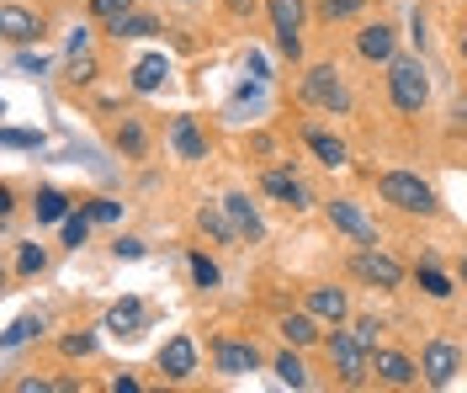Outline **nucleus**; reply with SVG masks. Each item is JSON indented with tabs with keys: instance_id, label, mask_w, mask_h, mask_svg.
I'll return each instance as SVG.
<instances>
[{
	"instance_id": "nucleus-15",
	"label": "nucleus",
	"mask_w": 467,
	"mask_h": 393,
	"mask_svg": "<svg viewBox=\"0 0 467 393\" xmlns=\"http://www.w3.org/2000/svg\"><path fill=\"white\" fill-rule=\"evenodd\" d=\"M356 54L367 64H388L393 59V27L388 22H367V27L356 32Z\"/></svg>"
},
{
	"instance_id": "nucleus-38",
	"label": "nucleus",
	"mask_w": 467,
	"mask_h": 393,
	"mask_svg": "<svg viewBox=\"0 0 467 393\" xmlns=\"http://www.w3.org/2000/svg\"><path fill=\"white\" fill-rule=\"evenodd\" d=\"M112 250L122 255V261H139V255H144V244H139V240H117Z\"/></svg>"
},
{
	"instance_id": "nucleus-20",
	"label": "nucleus",
	"mask_w": 467,
	"mask_h": 393,
	"mask_svg": "<svg viewBox=\"0 0 467 393\" xmlns=\"http://www.w3.org/2000/svg\"><path fill=\"white\" fill-rule=\"evenodd\" d=\"M197 223H202V234H213L218 244L239 240V229H234V218H229V202H213V208H202V212H197Z\"/></svg>"
},
{
	"instance_id": "nucleus-10",
	"label": "nucleus",
	"mask_w": 467,
	"mask_h": 393,
	"mask_svg": "<svg viewBox=\"0 0 467 393\" xmlns=\"http://www.w3.org/2000/svg\"><path fill=\"white\" fill-rule=\"evenodd\" d=\"M160 372H165L171 383H186V377L197 372V346H192V335H171V340L160 346Z\"/></svg>"
},
{
	"instance_id": "nucleus-12",
	"label": "nucleus",
	"mask_w": 467,
	"mask_h": 393,
	"mask_svg": "<svg viewBox=\"0 0 467 393\" xmlns=\"http://www.w3.org/2000/svg\"><path fill=\"white\" fill-rule=\"evenodd\" d=\"M372 372H378V383H388V388H414L425 372L409 362V357H399V351H372Z\"/></svg>"
},
{
	"instance_id": "nucleus-22",
	"label": "nucleus",
	"mask_w": 467,
	"mask_h": 393,
	"mask_svg": "<svg viewBox=\"0 0 467 393\" xmlns=\"http://www.w3.org/2000/svg\"><path fill=\"white\" fill-rule=\"evenodd\" d=\"M276 330H282L287 346H314V340H319V319H314V314H287Z\"/></svg>"
},
{
	"instance_id": "nucleus-21",
	"label": "nucleus",
	"mask_w": 467,
	"mask_h": 393,
	"mask_svg": "<svg viewBox=\"0 0 467 393\" xmlns=\"http://www.w3.org/2000/svg\"><path fill=\"white\" fill-rule=\"evenodd\" d=\"M165 75H171V59L165 54H149V59H139V69H133V91H160L165 86Z\"/></svg>"
},
{
	"instance_id": "nucleus-39",
	"label": "nucleus",
	"mask_w": 467,
	"mask_h": 393,
	"mask_svg": "<svg viewBox=\"0 0 467 393\" xmlns=\"http://www.w3.org/2000/svg\"><path fill=\"white\" fill-rule=\"evenodd\" d=\"M457 48H462V64H467V27H462V37H457Z\"/></svg>"
},
{
	"instance_id": "nucleus-8",
	"label": "nucleus",
	"mask_w": 467,
	"mask_h": 393,
	"mask_svg": "<svg viewBox=\"0 0 467 393\" xmlns=\"http://www.w3.org/2000/svg\"><path fill=\"white\" fill-rule=\"evenodd\" d=\"M420 372H425V383H431V388H446V383L462 372V351H457L451 340H431V346H425V357H420Z\"/></svg>"
},
{
	"instance_id": "nucleus-13",
	"label": "nucleus",
	"mask_w": 467,
	"mask_h": 393,
	"mask_svg": "<svg viewBox=\"0 0 467 393\" xmlns=\"http://www.w3.org/2000/svg\"><path fill=\"white\" fill-rule=\"evenodd\" d=\"M261 186H265V197H276V202H282V208H308V191H303V181H297V176H292L287 165H271V171H265L261 176Z\"/></svg>"
},
{
	"instance_id": "nucleus-37",
	"label": "nucleus",
	"mask_w": 467,
	"mask_h": 393,
	"mask_svg": "<svg viewBox=\"0 0 467 393\" xmlns=\"http://www.w3.org/2000/svg\"><path fill=\"white\" fill-rule=\"evenodd\" d=\"M356 335H361V340H367V346L378 351V335H382V325L372 319V314H367V319H356Z\"/></svg>"
},
{
	"instance_id": "nucleus-24",
	"label": "nucleus",
	"mask_w": 467,
	"mask_h": 393,
	"mask_svg": "<svg viewBox=\"0 0 467 393\" xmlns=\"http://www.w3.org/2000/svg\"><path fill=\"white\" fill-rule=\"evenodd\" d=\"M117 150L133 154V160H139V154L149 150V133H144V122H139V118H128L122 128H117Z\"/></svg>"
},
{
	"instance_id": "nucleus-2",
	"label": "nucleus",
	"mask_w": 467,
	"mask_h": 393,
	"mask_svg": "<svg viewBox=\"0 0 467 393\" xmlns=\"http://www.w3.org/2000/svg\"><path fill=\"white\" fill-rule=\"evenodd\" d=\"M388 101L414 118V112H425V101H431V75H425V64L420 59H388Z\"/></svg>"
},
{
	"instance_id": "nucleus-5",
	"label": "nucleus",
	"mask_w": 467,
	"mask_h": 393,
	"mask_svg": "<svg viewBox=\"0 0 467 393\" xmlns=\"http://www.w3.org/2000/svg\"><path fill=\"white\" fill-rule=\"evenodd\" d=\"M350 272L361 276V282H372V287H382V293L404 287V266H399L393 255H382L378 244H361V250L350 255Z\"/></svg>"
},
{
	"instance_id": "nucleus-16",
	"label": "nucleus",
	"mask_w": 467,
	"mask_h": 393,
	"mask_svg": "<svg viewBox=\"0 0 467 393\" xmlns=\"http://www.w3.org/2000/svg\"><path fill=\"white\" fill-rule=\"evenodd\" d=\"M303 144H308V150L319 154V165H329V171H340V165L350 160L346 139H335L329 128H303Z\"/></svg>"
},
{
	"instance_id": "nucleus-40",
	"label": "nucleus",
	"mask_w": 467,
	"mask_h": 393,
	"mask_svg": "<svg viewBox=\"0 0 467 393\" xmlns=\"http://www.w3.org/2000/svg\"><path fill=\"white\" fill-rule=\"evenodd\" d=\"M462 282H467V255H462Z\"/></svg>"
},
{
	"instance_id": "nucleus-36",
	"label": "nucleus",
	"mask_w": 467,
	"mask_h": 393,
	"mask_svg": "<svg viewBox=\"0 0 467 393\" xmlns=\"http://www.w3.org/2000/svg\"><path fill=\"white\" fill-rule=\"evenodd\" d=\"M90 346H96V335H69L64 340V357H90Z\"/></svg>"
},
{
	"instance_id": "nucleus-7",
	"label": "nucleus",
	"mask_w": 467,
	"mask_h": 393,
	"mask_svg": "<svg viewBox=\"0 0 467 393\" xmlns=\"http://www.w3.org/2000/svg\"><path fill=\"white\" fill-rule=\"evenodd\" d=\"M213 367H218L223 377H244V372L261 367V351H255L250 340H229V335H218V340H213Z\"/></svg>"
},
{
	"instance_id": "nucleus-19",
	"label": "nucleus",
	"mask_w": 467,
	"mask_h": 393,
	"mask_svg": "<svg viewBox=\"0 0 467 393\" xmlns=\"http://www.w3.org/2000/svg\"><path fill=\"white\" fill-rule=\"evenodd\" d=\"M223 202H229V218H234V229H239V240H261L265 229H261V212L250 208V197L234 191V197H223Z\"/></svg>"
},
{
	"instance_id": "nucleus-32",
	"label": "nucleus",
	"mask_w": 467,
	"mask_h": 393,
	"mask_svg": "<svg viewBox=\"0 0 467 393\" xmlns=\"http://www.w3.org/2000/svg\"><path fill=\"white\" fill-rule=\"evenodd\" d=\"M0 144H5V150H43V133H27V128H5V133H0Z\"/></svg>"
},
{
	"instance_id": "nucleus-35",
	"label": "nucleus",
	"mask_w": 467,
	"mask_h": 393,
	"mask_svg": "<svg viewBox=\"0 0 467 393\" xmlns=\"http://www.w3.org/2000/svg\"><path fill=\"white\" fill-rule=\"evenodd\" d=\"M86 212L96 218V223H117V218H122V202H107V197H96V202H86Z\"/></svg>"
},
{
	"instance_id": "nucleus-3",
	"label": "nucleus",
	"mask_w": 467,
	"mask_h": 393,
	"mask_svg": "<svg viewBox=\"0 0 467 393\" xmlns=\"http://www.w3.org/2000/svg\"><path fill=\"white\" fill-rule=\"evenodd\" d=\"M324 351H329V367H335V377H340L346 388H361V383H367V372H372V346L356 330H340V325H335V335L324 340Z\"/></svg>"
},
{
	"instance_id": "nucleus-14",
	"label": "nucleus",
	"mask_w": 467,
	"mask_h": 393,
	"mask_svg": "<svg viewBox=\"0 0 467 393\" xmlns=\"http://www.w3.org/2000/svg\"><path fill=\"white\" fill-rule=\"evenodd\" d=\"M308 314L324 319V325H346V314H350L346 287H308Z\"/></svg>"
},
{
	"instance_id": "nucleus-28",
	"label": "nucleus",
	"mask_w": 467,
	"mask_h": 393,
	"mask_svg": "<svg viewBox=\"0 0 467 393\" xmlns=\"http://www.w3.org/2000/svg\"><path fill=\"white\" fill-rule=\"evenodd\" d=\"M276 377H282L287 388H308V367L297 362L292 351H282V357H276Z\"/></svg>"
},
{
	"instance_id": "nucleus-17",
	"label": "nucleus",
	"mask_w": 467,
	"mask_h": 393,
	"mask_svg": "<svg viewBox=\"0 0 467 393\" xmlns=\"http://www.w3.org/2000/svg\"><path fill=\"white\" fill-rule=\"evenodd\" d=\"M171 144L181 160H207V139L197 128V118H171Z\"/></svg>"
},
{
	"instance_id": "nucleus-6",
	"label": "nucleus",
	"mask_w": 467,
	"mask_h": 393,
	"mask_svg": "<svg viewBox=\"0 0 467 393\" xmlns=\"http://www.w3.org/2000/svg\"><path fill=\"white\" fill-rule=\"evenodd\" d=\"M265 11H271V32H276V48L287 54V59H297L303 54V16H308V5L303 0H265Z\"/></svg>"
},
{
	"instance_id": "nucleus-27",
	"label": "nucleus",
	"mask_w": 467,
	"mask_h": 393,
	"mask_svg": "<svg viewBox=\"0 0 467 393\" xmlns=\"http://www.w3.org/2000/svg\"><path fill=\"white\" fill-rule=\"evenodd\" d=\"M90 16L107 22V27H117L122 16H133V0H90Z\"/></svg>"
},
{
	"instance_id": "nucleus-11",
	"label": "nucleus",
	"mask_w": 467,
	"mask_h": 393,
	"mask_svg": "<svg viewBox=\"0 0 467 393\" xmlns=\"http://www.w3.org/2000/svg\"><path fill=\"white\" fill-rule=\"evenodd\" d=\"M324 212H329V223H335L340 234H350L356 244H378V229L367 223V212L356 208V202H346V197H335V202H329Z\"/></svg>"
},
{
	"instance_id": "nucleus-34",
	"label": "nucleus",
	"mask_w": 467,
	"mask_h": 393,
	"mask_svg": "<svg viewBox=\"0 0 467 393\" xmlns=\"http://www.w3.org/2000/svg\"><path fill=\"white\" fill-rule=\"evenodd\" d=\"M192 276H197V287H218V261H207L202 250H192Z\"/></svg>"
},
{
	"instance_id": "nucleus-4",
	"label": "nucleus",
	"mask_w": 467,
	"mask_h": 393,
	"mask_svg": "<svg viewBox=\"0 0 467 393\" xmlns=\"http://www.w3.org/2000/svg\"><path fill=\"white\" fill-rule=\"evenodd\" d=\"M303 101H314V107H324V112L346 118L350 91H346V80H340V69H335V64H314V69L303 75Z\"/></svg>"
},
{
	"instance_id": "nucleus-29",
	"label": "nucleus",
	"mask_w": 467,
	"mask_h": 393,
	"mask_svg": "<svg viewBox=\"0 0 467 393\" xmlns=\"http://www.w3.org/2000/svg\"><path fill=\"white\" fill-rule=\"evenodd\" d=\"M43 266H48V250H43V244H22V250H16V272L22 276H37Z\"/></svg>"
},
{
	"instance_id": "nucleus-25",
	"label": "nucleus",
	"mask_w": 467,
	"mask_h": 393,
	"mask_svg": "<svg viewBox=\"0 0 467 393\" xmlns=\"http://www.w3.org/2000/svg\"><path fill=\"white\" fill-rule=\"evenodd\" d=\"M414 282H420V293H431V298H451V282L425 261V266H414Z\"/></svg>"
},
{
	"instance_id": "nucleus-1",
	"label": "nucleus",
	"mask_w": 467,
	"mask_h": 393,
	"mask_svg": "<svg viewBox=\"0 0 467 393\" xmlns=\"http://www.w3.org/2000/svg\"><path fill=\"white\" fill-rule=\"evenodd\" d=\"M378 197L388 202V208L420 212V218H436V212H441L431 181H420L414 171H382V176H378Z\"/></svg>"
},
{
	"instance_id": "nucleus-9",
	"label": "nucleus",
	"mask_w": 467,
	"mask_h": 393,
	"mask_svg": "<svg viewBox=\"0 0 467 393\" xmlns=\"http://www.w3.org/2000/svg\"><path fill=\"white\" fill-rule=\"evenodd\" d=\"M0 37H5L11 48L37 43V37H43V16L27 11V5H16V0H5V5H0Z\"/></svg>"
},
{
	"instance_id": "nucleus-18",
	"label": "nucleus",
	"mask_w": 467,
	"mask_h": 393,
	"mask_svg": "<svg viewBox=\"0 0 467 393\" xmlns=\"http://www.w3.org/2000/svg\"><path fill=\"white\" fill-rule=\"evenodd\" d=\"M144 319H149L144 303H139V298H122V303H112V314H107V330L122 340V335H139V330H144Z\"/></svg>"
},
{
	"instance_id": "nucleus-26",
	"label": "nucleus",
	"mask_w": 467,
	"mask_h": 393,
	"mask_svg": "<svg viewBox=\"0 0 467 393\" xmlns=\"http://www.w3.org/2000/svg\"><path fill=\"white\" fill-rule=\"evenodd\" d=\"M90 223H96V218H90L86 208L69 212V218H64V244H69V250H80V244L90 240Z\"/></svg>"
},
{
	"instance_id": "nucleus-33",
	"label": "nucleus",
	"mask_w": 467,
	"mask_h": 393,
	"mask_svg": "<svg viewBox=\"0 0 467 393\" xmlns=\"http://www.w3.org/2000/svg\"><path fill=\"white\" fill-rule=\"evenodd\" d=\"M43 330V319H16L11 330H5V351H16V346H27L32 335Z\"/></svg>"
},
{
	"instance_id": "nucleus-30",
	"label": "nucleus",
	"mask_w": 467,
	"mask_h": 393,
	"mask_svg": "<svg viewBox=\"0 0 467 393\" xmlns=\"http://www.w3.org/2000/svg\"><path fill=\"white\" fill-rule=\"evenodd\" d=\"M154 16H122V22H117L112 27V37H154Z\"/></svg>"
},
{
	"instance_id": "nucleus-31",
	"label": "nucleus",
	"mask_w": 467,
	"mask_h": 393,
	"mask_svg": "<svg viewBox=\"0 0 467 393\" xmlns=\"http://www.w3.org/2000/svg\"><path fill=\"white\" fill-rule=\"evenodd\" d=\"M361 11V0H319V16L324 22H350Z\"/></svg>"
},
{
	"instance_id": "nucleus-23",
	"label": "nucleus",
	"mask_w": 467,
	"mask_h": 393,
	"mask_svg": "<svg viewBox=\"0 0 467 393\" xmlns=\"http://www.w3.org/2000/svg\"><path fill=\"white\" fill-rule=\"evenodd\" d=\"M32 212H37V223H64V218H69V197L54 191V186H43L37 202H32Z\"/></svg>"
}]
</instances>
